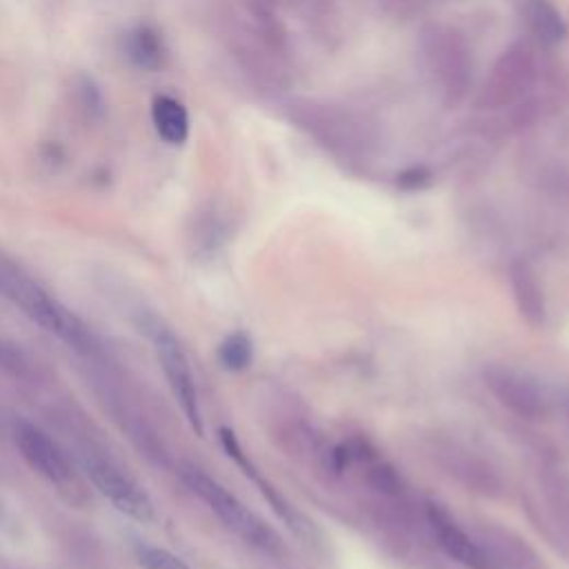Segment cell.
I'll return each mask as SVG.
<instances>
[{
  "instance_id": "1",
  "label": "cell",
  "mask_w": 569,
  "mask_h": 569,
  "mask_svg": "<svg viewBox=\"0 0 569 569\" xmlns=\"http://www.w3.org/2000/svg\"><path fill=\"white\" fill-rule=\"evenodd\" d=\"M420 60L448 107H456L469 94L474 58L465 36L445 25H432L420 34Z\"/></svg>"
},
{
  "instance_id": "2",
  "label": "cell",
  "mask_w": 569,
  "mask_h": 569,
  "mask_svg": "<svg viewBox=\"0 0 569 569\" xmlns=\"http://www.w3.org/2000/svg\"><path fill=\"white\" fill-rule=\"evenodd\" d=\"M183 478L187 487L211 510V514L217 516L234 536H239L241 541H245L247 545L265 554L271 556L282 554L280 536L260 516H256L245 503H241L239 498L230 489H225L219 480H213L209 474H205L198 467H185Z\"/></svg>"
},
{
  "instance_id": "3",
  "label": "cell",
  "mask_w": 569,
  "mask_h": 569,
  "mask_svg": "<svg viewBox=\"0 0 569 569\" xmlns=\"http://www.w3.org/2000/svg\"><path fill=\"white\" fill-rule=\"evenodd\" d=\"M292 123L318 140L325 150L342 159H356L370 152L372 138L365 123L332 103L299 101L290 109Z\"/></svg>"
},
{
  "instance_id": "4",
  "label": "cell",
  "mask_w": 569,
  "mask_h": 569,
  "mask_svg": "<svg viewBox=\"0 0 569 569\" xmlns=\"http://www.w3.org/2000/svg\"><path fill=\"white\" fill-rule=\"evenodd\" d=\"M3 294L38 327L58 340L67 342L79 351H90L94 347V338L88 327L71 314L60 301H56L40 284L23 278V276H5L0 280Z\"/></svg>"
},
{
  "instance_id": "5",
  "label": "cell",
  "mask_w": 569,
  "mask_h": 569,
  "mask_svg": "<svg viewBox=\"0 0 569 569\" xmlns=\"http://www.w3.org/2000/svg\"><path fill=\"white\" fill-rule=\"evenodd\" d=\"M538 77V67L532 49L525 43L510 45L485 79L478 94L480 109H508L530 96Z\"/></svg>"
},
{
  "instance_id": "6",
  "label": "cell",
  "mask_w": 569,
  "mask_h": 569,
  "mask_svg": "<svg viewBox=\"0 0 569 569\" xmlns=\"http://www.w3.org/2000/svg\"><path fill=\"white\" fill-rule=\"evenodd\" d=\"M485 387L512 414L527 420H545L554 409L549 387L527 370L506 363H489L483 370Z\"/></svg>"
},
{
  "instance_id": "7",
  "label": "cell",
  "mask_w": 569,
  "mask_h": 569,
  "mask_svg": "<svg viewBox=\"0 0 569 569\" xmlns=\"http://www.w3.org/2000/svg\"><path fill=\"white\" fill-rule=\"evenodd\" d=\"M430 456L445 476L463 485L467 491L498 498L506 493V478L489 458L452 437H434Z\"/></svg>"
},
{
  "instance_id": "8",
  "label": "cell",
  "mask_w": 569,
  "mask_h": 569,
  "mask_svg": "<svg viewBox=\"0 0 569 569\" xmlns=\"http://www.w3.org/2000/svg\"><path fill=\"white\" fill-rule=\"evenodd\" d=\"M14 441L27 465L58 491L77 493L81 489L79 476L74 467H71L69 458L40 427L27 420H19L14 427Z\"/></svg>"
},
{
  "instance_id": "9",
  "label": "cell",
  "mask_w": 569,
  "mask_h": 569,
  "mask_svg": "<svg viewBox=\"0 0 569 569\" xmlns=\"http://www.w3.org/2000/svg\"><path fill=\"white\" fill-rule=\"evenodd\" d=\"M85 472L92 485L107 498V501L127 519L138 523L154 521V503L129 474H125L118 465L101 456L85 458Z\"/></svg>"
},
{
  "instance_id": "10",
  "label": "cell",
  "mask_w": 569,
  "mask_h": 569,
  "mask_svg": "<svg viewBox=\"0 0 569 569\" xmlns=\"http://www.w3.org/2000/svg\"><path fill=\"white\" fill-rule=\"evenodd\" d=\"M154 349L159 356V363L165 372V379L170 383V390L181 405L185 418L189 420L191 430L202 437V416H200V400H198V390L196 381L191 374V365L187 353L181 345V340L172 334L167 327H154Z\"/></svg>"
},
{
  "instance_id": "11",
  "label": "cell",
  "mask_w": 569,
  "mask_h": 569,
  "mask_svg": "<svg viewBox=\"0 0 569 569\" xmlns=\"http://www.w3.org/2000/svg\"><path fill=\"white\" fill-rule=\"evenodd\" d=\"M425 527L439 549L465 569H489L485 554L472 530L463 527L456 516L437 501H425Z\"/></svg>"
},
{
  "instance_id": "12",
  "label": "cell",
  "mask_w": 569,
  "mask_h": 569,
  "mask_svg": "<svg viewBox=\"0 0 569 569\" xmlns=\"http://www.w3.org/2000/svg\"><path fill=\"white\" fill-rule=\"evenodd\" d=\"M489 569H549L545 558L516 532L483 523L472 530Z\"/></svg>"
},
{
  "instance_id": "13",
  "label": "cell",
  "mask_w": 569,
  "mask_h": 569,
  "mask_svg": "<svg viewBox=\"0 0 569 569\" xmlns=\"http://www.w3.org/2000/svg\"><path fill=\"white\" fill-rule=\"evenodd\" d=\"M221 443H223L225 452L236 461V465L247 474V478H252V483H254V485L258 487V491L265 496V501H267L269 508L276 512V516H278L284 525H288L290 530H294L297 534H301V536L310 534V530H312L310 521H307V519L288 501V498H284L265 476L258 474V469H256L254 463L245 456L243 448L239 445L236 437H234L230 430H221Z\"/></svg>"
},
{
  "instance_id": "14",
  "label": "cell",
  "mask_w": 569,
  "mask_h": 569,
  "mask_svg": "<svg viewBox=\"0 0 569 569\" xmlns=\"http://www.w3.org/2000/svg\"><path fill=\"white\" fill-rule=\"evenodd\" d=\"M510 284L521 318L534 329L543 327L547 321V299L538 271L527 260H514L510 265Z\"/></svg>"
},
{
  "instance_id": "15",
  "label": "cell",
  "mask_w": 569,
  "mask_h": 569,
  "mask_svg": "<svg viewBox=\"0 0 569 569\" xmlns=\"http://www.w3.org/2000/svg\"><path fill=\"white\" fill-rule=\"evenodd\" d=\"M523 16L532 34L543 45H560L569 30L551 0H523Z\"/></svg>"
},
{
  "instance_id": "16",
  "label": "cell",
  "mask_w": 569,
  "mask_h": 569,
  "mask_svg": "<svg viewBox=\"0 0 569 569\" xmlns=\"http://www.w3.org/2000/svg\"><path fill=\"white\" fill-rule=\"evenodd\" d=\"M152 120L159 136L170 146H183L189 136V116L183 103L172 96H156L152 103Z\"/></svg>"
},
{
  "instance_id": "17",
  "label": "cell",
  "mask_w": 569,
  "mask_h": 569,
  "mask_svg": "<svg viewBox=\"0 0 569 569\" xmlns=\"http://www.w3.org/2000/svg\"><path fill=\"white\" fill-rule=\"evenodd\" d=\"M219 361L228 372H245L254 361V345L245 332L230 334L219 347Z\"/></svg>"
},
{
  "instance_id": "18",
  "label": "cell",
  "mask_w": 569,
  "mask_h": 569,
  "mask_svg": "<svg viewBox=\"0 0 569 569\" xmlns=\"http://www.w3.org/2000/svg\"><path fill=\"white\" fill-rule=\"evenodd\" d=\"M129 56L140 65V67H159L163 58V47L161 40L154 32L140 27L138 32L131 34L129 38Z\"/></svg>"
},
{
  "instance_id": "19",
  "label": "cell",
  "mask_w": 569,
  "mask_h": 569,
  "mask_svg": "<svg viewBox=\"0 0 569 569\" xmlns=\"http://www.w3.org/2000/svg\"><path fill=\"white\" fill-rule=\"evenodd\" d=\"M140 565L146 569H191L183 558H178L176 554L163 549V547H154V545H140L136 549Z\"/></svg>"
},
{
  "instance_id": "20",
  "label": "cell",
  "mask_w": 569,
  "mask_h": 569,
  "mask_svg": "<svg viewBox=\"0 0 569 569\" xmlns=\"http://www.w3.org/2000/svg\"><path fill=\"white\" fill-rule=\"evenodd\" d=\"M432 181H434V174L430 167H425V165H411L398 174V187L407 189V191L430 187Z\"/></svg>"
},
{
  "instance_id": "21",
  "label": "cell",
  "mask_w": 569,
  "mask_h": 569,
  "mask_svg": "<svg viewBox=\"0 0 569 569\" xmlns=\"http://www.w3.org/2000/svg\"><path fill=\"white\" fill-rule=\"evenodd\" d=\"M245 3H247L249 12H252L258 21H263V23H271V21H274V14H276V10H278V3H280V0H245Z\"/></svg>"
},
{
  "instance_id": "22",
  "label": "cell",
  "mask_w": 569,
  "mask_h": 569,
  "mask_svg": "<svg viewBox=\"0 0 569 569\" xmlns=\"http://www.w3.org/2000/svg\"><path fill=\"white\" fill-rule=\"evenodd\" d=\"M8 359H10V353L3 347H0V363H5Z\"/></svg>"
},
{
  "instance_id": "23",
  "label": "cell",
  "mask_w": 569,
  "mask_h": 569,
  "mask_svg": "<svg viewBox=\"0 0 569 569\" xmlns=\"http://www.w3.org/2000/svg\"><path fill=\"white\" fill-rule=\"evenodd\" d=\"M5 523V506H3V501H0V525Z\"/></svg>"
}]
</instances>
